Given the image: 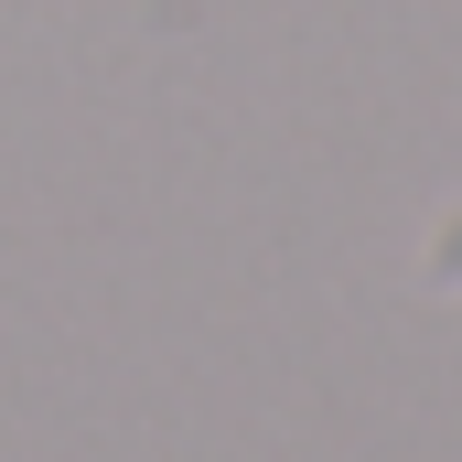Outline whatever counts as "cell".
<instances>
[{
  "instance_id": "1",
  "label": "cell",
  "mask_w": 462,
  "mask_h": 462,
  "mask_svg": "<svg viewBox=\"0 0 462 462\" xmlns=\"http://www.w3.org/2000/svg\"><path fill=\"white\" fill-rule=\"evenodd\" d=\"M420 269H430L441 291H462V205L441 216V226H430V247H420Z\"/></svg>"
}]
</instances>
